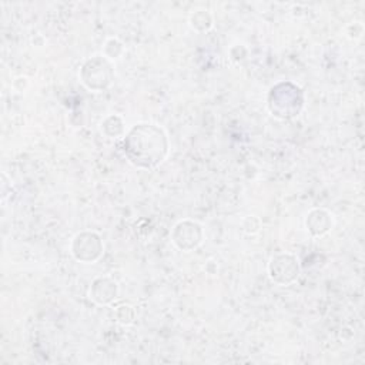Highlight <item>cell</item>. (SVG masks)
<instances>
[{"label":"cell","instance_id":"2","mask_svg":"<svg viewBox=\"0 0 365 365\" xmlns=\"http://www.w3.org/2000/svg\"><path fill=\"white\" fill-rule=\"evenodd\" d=\"M304 106V96L299 87L291 83H281L271 88L268 108L278 118H291L299 114Z\"/></svg>","mask_w":365,"mask_h":365},{"label":"cell","instance_id":"7","mask_svg":"<svg viewBox=\"0 0 365 365\" xmlns=\"http://www.w3.org/2000/svg\"><path fill=\"white\" fill-rule=\"evenodd\" d=\"M118 295V285L111 277H97L90 287L88 297L98 305L111 304Z\"/></svg>","mask_w":365,"mask_h":365},{"label":"cell","instance_id":"5","mask_svg":"<svg viewBox=\"0 0 365 365\" xmlns=\"http://www.w3.org/2000/svg\"><path fill=\"white\" fill-rule=\"evenodd\" d=\"M299 262L291 254H277L268 264L269 278L278 285H288L299 275Z\"/></svg>","mask_w":365,"mask_h":365},{"label":"cell","instance_id":"8","mask_svg":"<svg viewBox=\"0 0 365 365\" xmlns=\"http://www.w3.org/2000/svg\"><path fill=\"white\" fill-rule=\"evenodd\" d=\"M334 225V218L331 212L324 208H314L308 212L305 218V227L312 237H322L331 231Z\"/></svg>","mask_w":365,"mask_h":365},{"label":"cell","instance_id":"1","mask_svg":"<svg viewBox=\"0 0 365 365\" xmlns=\"http://www.w3.org/2000/svg\"><path fill=\"white\" fill-rule=\"evenodd\" d=\"M123 153L137 168L150 170L160 165L168 154L165 131L153 123L133 125L123 138Z\"/></svg>","mask_w":365,"mask_h":365},{"label":"cell","instance_id":"4","mask_svg":"<svg viewBox=\"0 0 365 365\" xmlns=\"http://www.w3.org/2000/svg\"><path fill=\"white\" fill-rule=\"evenodd\" d=\"M104 251L101 238L91 231L78 232L71 241V254L80 262H94Z\"/></svg>","mask_w":365,"mask_h":365},{"label":"cell","instance_id":"3","mask_svg":"<svg viewBox=\"0 0 365 365\" xmlns=\"http://www.w3.org/2000/svg\"><path fill=\"white\" fill-rule=\"evenodd\" d=\"M81 83L91 91H103L108 88L114 78V67L111 60L103 54L87 58L78 73Z\"/></svg>","mask_w":365,"mask_h":365},{"label":"cell","instance_id":"9","mask_svg":"<svg viewBox=\"0 0 365 365\" xmlns=\"http://www.w3.org/2000/svg\"><path fill=\"white\" fill-rule=\"evenodd\" d=\"M212 16L208 13V10L198 9L194 10L190 16V26L197 31H207L212 27Z\"/></svg>","mask_w":365,"mask_h":365},{"label":"cell","instance_id":"6","mask_svg":"<svg viewBox=\"0 0 365 365\" xmlns=\"http://www.w3.org/2000/svg\"><path fill=\"white\" fill-rule=\"evenodd\" d=\"M171 238L173 242L175 244L177 248H180L184 252L194 251L204 238L202 227L192 220H181L178 221L173 231H171Z\"/></svg>","mask_w":365,"mask_h":365}]
</instances>
